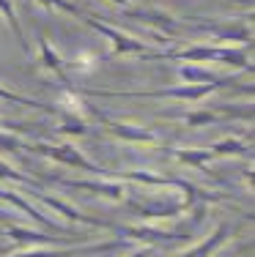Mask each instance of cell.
Returning <instances> with one entry per match:
<instances>
[{
  "instance_id": "cb8c5ba5",
  "label": "cell",
  "mask_w": 255,
  "mask_h": 257,
  "mask_svg": "<svg viewBox=\"0 0 255 257\" xmlns=\"http://www.w3.org/2000/svg\"><path fill=\"white\" fill-rule=\"evenodd\" d=\"M0 178H6V181H17V183H28L25 175L17 173L14 167H9V164H3V162H0Z\"/></svg>"
},
{
  "instance_id": "30bf717a",
  "label": "cell",
  "mask_w": 255,
  "mask_h": 257,
  "mask_svg": "<svg viewBox=\"0 0 255 257\" xmlns=\"http://www.w3.org/2000/svg\"><path fill=\"white\" fill-rule=\"evenodd\" d=\"M6 235L17 243H30V241H36V243H71V238H55V235H47V232L22 230V227H17V224H9V227H6Z\"/></svg>"
},
{
  "instance_id": "ffe728a7",
  "label": "cell",
  "mask_w": 255,
  "mask_h": 257,
  "mask_svg": "<svg viewBox=\"0 0 255 257\" xmlns=\"http://www.w3.org/2000/svg\"><path fill=\"white\" fill-rule=\"evenodd\" d=\"M181 77H184L190 85H200V82H217V79H222V77H214L211 71H195V66H187V69H181Z\"/></svg>"
},
{
  "instance_id": "e0dca14e",
  "label": "cell",
  "mask_w": 255,
  "mask_h": 257,
  "mask_svg": "<svg viewBox=\"0 0 255 257\" xmlns=\"http://www.w3.org/2000/svg\"><path fill=\"white\" fill-rule=\"evenodd\" d=\"M0 14L6 17V22H9V25H11V30H14V36H17V41H20L22 52H30V44H28L25 33H22L20 17H17V11H14V6H11V0H0Z\"/></svg>"
},
{
  "instance_id": "d6986e66",
  "label": "cell",
  "mask_w": 255,
  "mask_h": 257,
  "mask_svg": "<svg viewBox=\"0 0 255 257\" xmlns=\"http://www.w3.org/2000/svg\"><path fill=\"white\" fill-rule=\"evenodd\" d=\"M0 99H3V101H14V104H22V107H36V109H52V107H47V104H41V101L25 99V96L14 93V90H6L3 85H0Z\"/></svg>"
},
{
  "instance_id": "9c48e42d",
  "label": "cell",
  "mask_w": 255,
  "mask_h": 257,
  "mask_svg": "<svg viewBox=\"0 0 255 257\" xmlns=\"http://www.w3.org/2000/svg\"><path fill=\"white\" fill-rule=\"evenodd\" d=\"M30 194H33L36 200H41L44 205H52V208H55V211L60 213V216L71 219V222H85V224H96V227L102 224L99 219H94V216H85V213H80V211H77V208L66 205L60 197H55V194H41V192H30Z\"/></svg>"
},
{
  "instance_id": "6da1fadb",
  "label": "cell",
  "mask_w": 255,
  "mask_h": 257,
  "mask_svg": "<svg viewBox=\"0 0 255 257\" xmlns=\"http://www.w3.org/2000/svg\"><path fill=\"white\" fill-rule=\"evenodd\" d=\"M145 58H165V60H184V63H198V60H211V63H228L233 69H250L244 47H220V44H195L187 50H170V52H148Z\"/></svg>"
},
{
  "instance_id": "4fadbf2b",
  "label": "cell",
  "mask_w": 255,
  "mask_h": 257,
  "mask_svg": "<svg viewBox=\"0 0 255 257\" xmlns=\"http://www.w3.org/2000/svg\"><path fill=\"white\" fill-rule=\"evenodd\" d=\"M228 238H230V227H228V224H222V227H217V230H214V235H211L209 241L198 243L195 249H190V252L181 254V257H211V254L217 252V249L222 246V243L228 241Z\"/></svg>"
},
{
  "instance_id": "3957f363",
  "label": "cell",
  "mask_w": 255,
  "mask_h": 257,
  "mask_svg": "<svg viewBox=\"0 0 255 257\" xmlns=\"http://www.w3.org/2000/svg\"><path fill=\"white\" fill-rule=\"evenodd\" d=\"M230 79L222 77L217 82H200V85H184V88H167V90H129V93H118L126 99H173V101H198L211 96L217 88L228 85Z\"/></svg>"
},
{
  "instance_id": "d4e9b609",
  "label": "cell",
  "mask_w": 255,
  "mask_h": 257,
  "mask_svg": "<svg viewBox=\"0 0 255 257\" xmlns=\"http://www.w3.org/2000/svg\"><path fill=\"white\" fill-rule=\"evenodd\" d=\"M151 254V246H145V249H137V252H132L129 257H148Z\"/></svg>"
},
{
  "instance_id": "52a82bcc",
  "label": "cell",
  "mask_w": 255,
  "mask_h": 257,
  "mask_svg": "<svg viewBox=\"0 0 255 257\" xmlns=\"http://www.w3.org/2000/svg\"><path fill=\"white\" fill-rule=\"evenodd\" d=\"M115 246H118L115 241H107V243H88V246H80V249H39V252H22L11 257H85L94 252H110Z\"/></svg>"
},
{
  "instance_id": "5b68a950",
  "label": "cell",
  "mask_w": 255,
  "mask_h": 257,
  "mask_svg": "<svg viewBox=\"0 0 255 257\" xmlns=\"http://www.w3.org/2000/svg\"><path fill=\"white\" fill-rule=\"evenodd\" d=\"M36 41H39V66H41V69H47V71H52V74H55V79L63 85L66 90H69V93H77L74 82H71L69 74H66L63 60H60V55L52 50V44L47 41V36H44V33H36Z\"/></svg>"
},
{
  "instance_id": "9a60e30c",
  "label": "cell",
  "mask_w": 255,
  "mask_h": 257,
  "mask_svg": "<svg viewBox=\"0 0 255 257\" xmlns=\"http://www.w3.org/2000/svg\"><path fill=\"white\" fill-rule=\"evenodd\" d=\"M126 14L135 17V20H140V22H148V28H162V30H165V36H176L173 20H170L167 14H162V11H140V9H129Z\"/></svg>"
},
{
  "instance_id": "5bb4252c",
  "label": "cell",
  "mask_w": 255,
  "mask_h": 257,
  "mask_svg": "<svg viewBox=\"0 0 255 257\" xmlns=\"http://www.w3.org/2000/svg\"><path fill=\"white\" fill-rule=\"evenodd\" d=\"M71 189H88V192H96V194H105V197H113V200H121L124 197V186L121 183H105V181H60Z\"/></svg>"
},
{
  "instance_id": "8992f818",
  "label": "cell",
  "mask_w": 255,
  "mask_h": 257,
  "mask_svg": "<svg viewBox=\"0 0 255 257\" xmlns=\"http://www.w3.org/2000/svg\"><path fill=\"white\" fill-rule=\"evenodd\" d=\"M91 112H94V118L99 120L107 132H113L118 140H126V143H156V137L148 132V128L124 123V120H113V118H107V115H102L99 109H91Z\"/></svg>"
},
{
  "instance_id": "7402d4cb",
  "label": "cell",
  "mask_w": 255,
  "mask_h": 257,
  "mask_svg": "<svg viewBox=\"0 0 255 257\" xmlns=\"http://www.w3.org/2000/svg\"><path fill=\"white\" fill-rule=\"evenodd\" d=\"M60 132L63 134H85V123L80 118H74V112H69V118L60 123Z\"/></svg>"
},
{
  "instance_id": "4316f807",
  "label": "cell",
  "mask_w": 255,
  "mask_h": 257,
  "mask_svg": "<svg viewBox=\"0 0 255 257\" xmlns=\"http://www.w3.org/2000/svg\"><path fill=\"white\" fill-rule=\"evenodd\" d=\"M113 3H126V0H113Z\"/></svg>"
},
{
  "instance_id": "8fae6325",
  "label": "cell",
  "mask_w": 255,
  "mask_h": 257,
  "mask_svg": "<svg viewBox=\"0 0 255 257\" xmlns=\"http://www.w3.org/2000/svg\"><path fill=\"white\" fill-rule=\"evenodd\" d=\"M0 200H3V203H11V205H17L22 213H25V216L36 219V222H39V224H44V227H58V230H63L58 222H52V219H47L41 211H36V208L30 205V203H25V200H22L20 194H14V192H6V189H0Z\"/></svg>"
},
{
  "instance_id": "603a6c76",
  "label": "cell",
  "mask_w": 255,
  "mask_h": 257,
  "mask_svg": "<svg viewBox=\"0 0 255 257\" xmlns=\"http://www.w3.org/2000/svg\"><path fill=\"white\" fill-rule=\"evenodd\" d=\"M39 3L52 6V9H60V11H66V14H74V17H80V20H82V14H85L82 9H77L74 3H66V0H39Z\"/></svg>"
},
{
  "instance_id": "ac0fdd59",
  "label": "cell",
  "mask_w": 255,
  "mask_h": 257,
  "mask_svg": "<svg viewBox=\"0 0 255 257\" xmlns=\"http://www.w3.org/2000/svg\"><path fill=\"white\" fill-rule=\"evenodd\" d=\"M250 145L244 143V140H222V143H214L211 145V154H214V159H220V156H230V154H241V151H247Z\"/></svg>"
},
{
  "instance_id": "ba28073f",
  "label": "cell",
  "mask_w": 255,
  "mask_h": 257,
  "mask_svg": "<svg viewBox=\"0 0 255 257\" xmlns=\"http://www.w3.org/2000/svg\"><path fill=\"white\" fill-rule=\"evenodd\" d=\"M200 30H209V33H214V39L220 41H239V44H247V41L252 39L250 36V28L247 25H236V22H222V25H214V22H203V25H198Z\"/></svg>"
},
{
  "instance_id": "44dd1931",
  "label": "cell",
  "mask_w": 255,
  "mask_h": 257,
  "mask_svg": "<svg viewBox=\"0 0 255 257\" xmlns=\"http://www.w3.org/2000/svg\"><path fill=\"white\" fill-rule=\"evenodd\" d=\"M214 120H222V115H217V112H195V115H187L184 123L187 126H203V123H214Z\"/></svg>"
},
{
  "instance_id": "2e32d148",
  "label": "cell",
  "mask_w": 255,
  "mask_h": 257,
  "mask_svg": "<svg viewBox=\"0 0 255 257\" xmlns=\"http://www.w3.org/2000/svg\"><path fill=\"white\" fill-rule=\"evenodd\" d=\"M170 154L179 156V162L192 164V167H200V170H203L206 164L214 159V154H211L209 148H200V151H192V148H170Z\"/></svg>"
},
{
  "instance_id": "484cf974",
  "label": "cell",
  "mask_w": 255,
  "mask_h": 257,
  "mask_svg": "<svg viewBox=\"0 0 255 257\" xmlns=\"http://www.w3.org/2000/svg\"><path fill=\"white\" fill-rule=\"evenodd\" d=\"M0 219H9V222H14V219L9 216V211H6V208H0Z\"/></svg>"
},
{
  "instance_id": "277c9868",
  "label": "cell",
  "mask_w": 255,
  "mask_h": 257,
  "mask_svg": "<svg viewBox=\"0 0 255 257\" xmlns=\"http://www.w3.org/2000/svg\"><path fill=\"white\" fill-rule=\"evenodd\" d=\"M82 20L88 22L91 28L96 30V33H102L105 39H110V44H113V52L115 55H148V44L140 39H132V36H126V33H118L115 28L110 25H105V22H99L96 17H88V14H82Z\"/></svg>"
},
{
  "instance_id": "7a4b0ae2",
  "label": "cell",
  "mask_w": 255,
  "mask_h": 257,
  "mask_svg": "<svg viewBox=\"0 0 255 257\" xmlns=\"http://www.w3.org/2000/svg\"><path fill=\"white\" fill-rule=\"evenodd\" d=\"M22 148L33 151V154H44L50 159H55L60 164H69V167H77V170H85V173H94V175H105V178H118V173H113V170H105L99 167V164L88 162L80 151L74 148V145L63 143V145H44V143H36V145H22Z\"/></svg>"
},
{
  "instance_id": "7c38bea8",
  "label": "cell",
  "mask_w": 255,
  "mask_h": 257,
  "mask_svg": "<svg viewBox=\"0 0 255 257\" xmlns=\"http://www.w3.org/2000/svg\"><path fill=\"white\" fill-rule=\"evenodd\" d=\"M126 238L135 241H184V232H167V230H156V227H124Z\"/></svg>"
}]
</instances>
